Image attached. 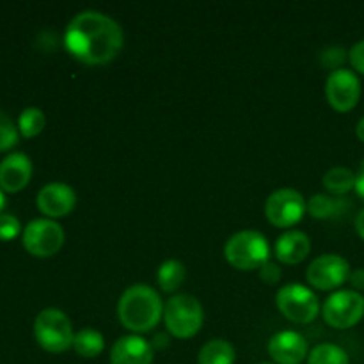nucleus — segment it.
Wrapping results in <instances>:
<instances>
[{
  "mask_svg": "<svg viewBox=\"0 0 364 364\" xmlns=\"http://www.w3.org/2000/svg\"><path fill=\"white\" fill-rule=\"evenodd\" d=\"M350 272V265L345 258L338 255H322L308 267L306 281L316 290L333 291L347 283Z\"/></svg>",
  "mask_w": 364,
  "mask_h": 364,
  "instance_id": "9d476101",
  "label": "nucleus"
},
{
  "mask_svg": "<svg viewBox=\"0 0 364 364\" xmlns=\"http://www.w3.org/2000/svg\"><path fill=\"white\" fill-rule=\"evenodd\" d=\"M34 336L39 347L52 354H63L73 347L75 333L66 313L57 308H46L36 316Z\"/></svg>",
  "mask_w": 364,
  "mask_h": 364,
  "instance_id": "39448f33",
  "label": "nucleus"
},
{
  "mask_svg": "<svg viewBox=\"0 0 364 364\" xmlns=\"http://www.w3.org/2000/svg\"><path fill=\"white\" fill-rule=\"evenodd\" d=\"M169 345V340H167L166 334H156L155 340H153L151 347L153 348H166Z\"/></svg>",
  "mask_w": 364,
  "mask_h": 364,
  "instance_id": "7c9ffc66",
  "label": "nucleus"
},
{
  "mask_svg": "<svg viewBox=\"0 0 364 364\" xmlns=\"http://www.w3.org/2000/svg\"><path fill=\"white\" fill-rule=\"evenodd\" d=\"M308 212L304 196L295 188H279L272 192L265 201V217L272 226L291 228L301 223Z\"/></svg>",
  "mask_w": 364,
  "mask_h": 364,
  "instance_id": "6e6552de",
  "label": "nucleus"
},
{
  "mask_svg": "<svg viewBox=\"0 0 364 364\" xmlns=\"http://www.w3.org/2000/svg\"><path fill=\"white\" fill-rule=\"evenodd\" d=\"M347 53H345L343 48H338V46H331L326 52L322 53V64L326 68H331L333 71L340 70L341 64L347 60Z\"/></svg>",
  "mask_w": 364,
  "mask_h": 364,
  "instance_id": "a878e982",
  "label": "nucleus"
},
{
  "mask_svg": "<svg viewBox=\"0 0 364 364\" xmlns=\"http://www.w3.org/2000/svg\"><path fill=\"white\" fill-rule=\"evenodd\" d=\"M4 206H6V196H4V191L0 188V212L4 210Z\"/></svg>",
  "mask_w": 364,
  "mask_h": 364,
  "instance_id": "72a5a7b5",
  "label": "nucleus"
},
{
  "mask_svg": "<svg viewBox=\"0 0 364 364\" xmlns=\"http://www.w3.org/2000/svg\"><path fill=\"white\" fill-rule=\"evenodd\" d=\"M352 208V203L347 198H338L331 194H315L308 203V212L311 217L320 220L340 219L348 210Z\"/></svg>",
  "mask_w": 364,
  "mask_h": 364,
  "instance_id": "f3484780",
  "label": "nucleus"
},
{
  "mask_svg": "<svg viewBox=\"0 0 364 364\" xmlns=\"http://www.w3.org/2000/svg\"><path fill=\"white\" fill-rule=\"evenodd\" d=\"M308 364H350V358L338 345L320 343L309 352Z\"/></svg>",
  "mask_w": 364,
  "mask_h": 364,
  "instance_id": "4be33fe9",
  "label": "nucleus"
},
{
  "mask_svg": "<svg viewBox=\"0 0 364 364\" xmlns=\"http://www.w3.org/2000/svg\"><path fill=\"white\" fill-rule=\"evenodd\" d=\"M259 279L265 284H277L281 281V267L274 262H267L259 269Z\"/></svg>",
  "mask_w": 364,
  "mask_h": 364,
  "instance_id": "bb28decb",
  "label": "nucleus"
},
{
  "mask_svg": "<svg viewBox=\"0 0 364 364\" xmlns=\"http://www.w3.org/2000/svg\"><path fill=\"white\" fill-rule=\"evenodd\" d=\"M117 316L132 333H149L164 318V304L155 288L137 283L127 288L117 302Z\"/></svg>",
  "mask_w": 364,
  "mask_h": 364,
  "instance_id": "f03ea898",
  "label": "nucleus"
},
{
  "mask_svg": "<svg viewBox=\"0 0 364 364\" xmlns=\"http://www.w3.org/2000/svg\"><path fill=\"white\" fill-rule=\"evenodd\" d=\"M322 316L334 329H350L363 320L364 297L354 290L334 291L323 304Z\"/></svg>",
  "mask_w": 364,
  "mask_h": 364,
  "instance_id": "0eeeda50",
  "label": "nucleus"
},
{
  "mask_svg": "<svg viewBox=\"0 0 364 364\" xmlns=\"http://www.w3.org/2000/svg\"><path fill=\"white\" fill-rule=\"evenodd\" d=\"M322 183L331 196L343 198L355 188V174L348 167H333L323 174Z\"/></svg>",
  "mask_w": 364,
  "mask_h": 364,
  "instance_id": "6ab92c4d",
  "label": "nucleus"
},
{
  "mask_svg": "<svg viewBox=\"0 0 364 364\" xmlns=\"http://www.w3.org/2000/svg\"><path fill=\"white\" fill-rule=\"evenodd\" d=\"M20 231L21 224L16 217L11 215V213H0V240H13L20 235Z\"/></svg>",
  "mask_w": 364,
  "mask_h": 364,
  "instance_id": "393cba45",
  "label": "nucleus"
},
{
  "mask_svg": "<svg viewBox=\"0 0 364 364\" xmlns=\"http://www.w3.org/2000/svg\"><path fill=\"white\" fill-rule=\"evenodd\" d=\"M348 283L352 284L354 291H364V269H358L350 272Z\"/></svg>",
  "mask_w": 364,
  "mask_h": 364,
  "instance_id": "c85d7f7f",
  "label": "nucleus"
},
{
  "mask_svg": "<svg viewBox=\"0 0 364 364\" xmlns=\"http://www.w3.org/2000/svg\"><path fill=\"white\" fill-rule=\"evenodd\" d=\"M277 309L294 323H309L318 316L320 301L311 288L301 283H288L277 290Z\"/></svg>",
  "mask_w": 364,
  "mask_h": 364,
  "instance_id": "423d86ee",
  "label": "nucleus"
},
{
  "mask_svg": "<svg viewBox=\"0 0 364 364\" xmlns=\"http://www.w3.org/2000/svg\"><path fill=\"white\" fill-rule=\"evenodd\" d=\"M153 358L151 343L137 334L119 338L110 350V364H151Z\"/></svg>",
  "mask_w": 364,
  "mask_h": 364,
  "instance_id": "2eb2a0df",
  "label": "nucleus"
},
{
  "mask_svg": "<svg viewBox=\"0 0 364 364\" xmlns=\"http://www.w3.org/2000/svg\"><path fill=\"white\" fill-rule=\"evenodd\" d=\"M46 124V117L41 109L38 107H27L18 117V130L23 137L32 139L43 132Z\"/></svg>",
  "mask_w": 364,
  "mask_h": 364,
  "instance_id": "5701e85b",
  "label": "nucleus"
},
{
  "mask_svg": "<svg viewBox=\"0 0 364 364\" xmlns=\"http://www.w3.org/2000/svg\"><path fill=\"white\" fill-rule=\"evenodd\" d=\"M326 98L338 112H350L361 98V82L358 75L345 68L331 71L326 82Z\"/></svg>",
  "mask_w": 364,
  "mask_h": 364,
  "instance_id": "9b49d317",
  "label": "nucleus"
},
{
  "mask_svg": "<svg viewBox=\"0 0 364 364\" xmlns=\"http://www.w3.org/2000/svg\"><path fill=\"white\" fill-rule=\"evenodd\" d=\"M355 231H358L359 237L364 240V210L358 213V217H355Z\"/></svg>",
  "mask_w": 364,
  "mask_h": 364,
  "instance_id": "2f4dec72",
  "label": "nucleus"
},
{
  "mask_svg": "<svg viewBox=\"0 0 364 364\" xmlns=\"http://www.w3.org/2000/svg\"><path fill=\"white\" fill-rule=\"evenodd\" d=\"M267 348L274 364H301L309 355L308 341L295 331L276 333L269 340Z\"/></svg>",
  "mask_w": 364,
  "mask_h": 364,
  "instance_id": "ddd939ff",
  "label": "nucleus"
},
{
  "mask_svg": "<svg viewBox=\"0 0 364 364\" xmlns=\"http://www.w3.org/2000/svg\"><path fill=\"white\" fill-rule=\"evenodd\" d=\"M105 348V340L103 334L95 329H82L75 334L73 340V350L77 352L80 358H98Z\"/></svg>",
  "mask_w": 364,
  "mask_h": 364,
  "instance_id": "aec40b11",
  "label": "nucleus"
},
{
  "mask_svg": "<svg viewBox=\"0 0 364 364\" xmlns=\"http://www.w3.org/2000/svg\"><path fill=\"white\" fill-rule=\"evenodd\" d=\"M77 205V194L73 188L60 181L46 183L38 192V208L45 213L48 219H60L73 212Z\"/></svg>",
  "mask_w": 364,
  "mask_h": 364,
  "instance_id": "f8f14e48",
  "label": "nucleus"
},
{
  "mask_svg": "<svg viewBox=\"0 0 364 364\" xmlns=\"http://www.w3.org/2000/svg\"><path fill=\"white\" fill-rule=\"evenodd\" d=\"M18 127L6 112L0 110V151H7L18 142Z\"/></svg>",
  "mask_w": 364,
  "mask_h": 364,
  "instance_id": "b1692460",
  "label": "nucleus"
},
{
  "mask_svg": "<svg viewBox=\"0 0 364 364\" xmlns=\"http://www.w3.org/2000/svg\"><path fill=\"white\" fill-rule=\"evenodd\" d=\"M124 34L121 25L98 11H82L68 23L64 46L87 66H103L119 55Z\"/></svg>",
  "mask_w": 364,
  "mask_h": 364,
  "instance_id": "f257e3e1",
  "label": "nucleus"
},
{
  "mask_svg": "<svg viewBox=\"0 0 364 364\" xmlns=\"http://www.w3.org/2000/svg\"><path fill=\"white\" fill-rule=\"evenodd\" d=\"M311 252V240L304 231L288 230L276 242V256L284 265H297Z\"/></svg>",
  "mask_w": 364,
  "mask_h": 364,
  "instance_id": "dca6fc26",
  "label": "nucleus"
},
{
  "mask_svg": "<svg viewBox=\"0 0 364 364\" xmlns=\"http://www.w3.org/2000/svg\"><path fill=\"white\" fill-rule=\"evenodd\" d=\"M32 178V162L25 153L16 151L0 162V188L4 192H20Z\"/></svg>",
  "mask_w": 364,
  "mask_h": 364,
  "instance_id": "4468645a",
  "label": "nucleus"
},
{
  "mask_svg": "<svg viewBox=\"0 0 364 364\" xmlns=\"http://www.w3.org/2000/svg\"><path fill=\"white\" fill-rule=\"evenodd\" d=\"M355 135H358L359 141L364 142V117L361 121H359L358 127H355Z\"/></svg>",
  "mask_w": 364,
  "mask_h": 364,
  "instance_id": "473e14b6",
  "label": "nucleus"
},
{
  "mask_svg": "<svg viewBox=\"0 0 364 364\" xmlns=\"http://www.w3.org/2000/svg\"><path fill=\"white\" fill-rule=\"evenodd\" d=\"M355 192H358V196H361L364 199V160L361 162V166H359V171L358 174H355Z\"/></svg>",
  "mask_w": 364,
  "mask_h": 364,
  "instance_id": "c756f323",
  "label": "nucleus"
},
{
  "mask_svg": "<svg viewBox=\"0 0 364 364\" xmlns=\"http://www.w3.org/2000/svg\"><path fill=\"white\" fill-rule=\"evenodd\" d=\"M160 288L166 294H174L185 281V265L178 259H166L156 274Z\"/></svg>",
  "mask_w": 364,
  "mask_h": 364,
  "instance_id": "412c9836",
  "label": "nucleus"
},
{
  "mask_svg": "<svg viewBox=\"0 0 364 364\" xmlns=\"http://www.w3.org/2000/svg\"><path fill=\"white\" fill-rule=\"evenodd\" d=\"M258 364H274V363H258Z\"/></svg>",
  "mask_w": 364,
  "mask_h": 364,
  "instance_id": "f704fd0d",
  "label": "nucleus"
},
{
  "mask_svg": "<svg viewBox=\"0 0 364 364\" xmlns=\"http://www.w3.org/2000/svg\"><path fill=\"white\" fill-rule=\"evenodd\" d=\"M237 352L235 347L226 340H210L201 347L198 354V364H235Z\"/></svg>",
  "mask_w": 364,
  "mask_h": 364,
  "instance_id": "a211bd4d",
  "label": "nucleus"
},
{
  "mask_svg": "<svg viewBox=\"0 0 364 364\" xmlns=\"http://www.w3.org/2000/svg\"><path fill=\"white\" fill-rule=\"evenodd\" d=\"M23 247L36 258H50L64 244V230L53 219H34L23 230Z\"/></svg>",
  "mask_w": 364,
  "mask_h": 364,
  "instance_id": "1a4fd4ad",
  "label": "nucleus"
},
{
  "mask_svg": "<svg viewBox=\"0 0 364 364\" xmlns=\"http://www.w3.org/2000/svg\"><path fill=\"white\" fill-rule=\"evenodd\" d=\"M228 263L238 270H259L270 262V245L259 231L244 230L235 233L224 245Z\"/></svg>",
  "mask_w": 364,
  "mask_h": 364,
  "instance_id": "20e7f679",
  "label": "nucleus"
},
{
  "mask_svg": "<svg viewBox=\"0 0 364 364\" xmlns=\"http://www.w3.org/2000/svg\"><path fill=\"white\" fill-rule=\"evenodd\" d=\"M348 60L358 73L364 75V39L352 46L350 52H348Z\"/></svg>",
  "mask_w": 364,
  "mask_h": 364,
  "instance_id": "cd10ccee",
  "label": "nucleus"
},
{
  "mask_svg": "<svg viewBox=\"0 0 364 364\" xmlns=\"http://www.w3.org/2000/svg\"><path fill=\"white\" fill-rule=\"evenodd\" d=\"M164 322L171 336L178 340H191L201 331L205 322L201 302L194 295H174L164 306Z\"/></svg>",
  "mask_w": 364,
  "mask_h": 364,
  "instance_id": "7ed1b4c3",
  "label": "nucleus"
}]
</instances>
